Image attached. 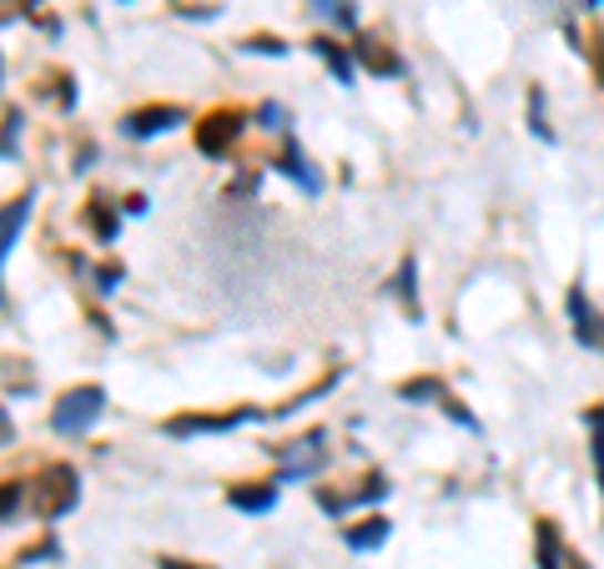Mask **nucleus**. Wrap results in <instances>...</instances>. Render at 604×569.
<instances>
[{"mask_svg":"<svg viewBox=\"0 0 604 569\" xmlns=\"http://www.w3.org/2000/svg\"><path fill=\"white\" fill-rule=\"evenodd\" d=\"M101 414H106V388L76 384V388H66V394L55 398L51 428H55L61 438H81V434H91V428L101 424Z\"/></svg>","mask_w":604,"mask_h":569,"instance_id":"1","label":"nucleus"},{"mask_svg":"<svg viewBox=\"0 0 604 569\" xmlns=\"http://www.w3.org/2000/svg\"><path fill=\"white\" fill-rule=\"evenodd\" d=\"M76 484H81V479H76V469H71V464H51V469L41 474V489H45V494L31 489V504H25V509H31V515H41V519L71 515V509H76V499H81Z\"/></svg>","mask_w":604,"mask_h":569,"instance_id":"2","label":"nucleus"},{"mask_svg":"<svg viewBox=\"0 0 604 569\" xmlns=\"http://www.w3.org/2000/svg\"><path fill=\"white\" fill-rule=\"evenodd\" d=\"M263 418V408H232V414H182V418H166L162 434L166 438H197V434H232V428L253 424Z\"/></svg>","mask_w":604,"mask_h":569,"instance_id":"3","label":"nucleus"},{"mask_svg":"<svg viewBox=\"0 0 604 569\" xmlns=\"http://www.w3.org/2000/svg\"><path fill=\"white\" fill-rule=\"evenodd\" d=\"M242 126H247V116H242L237 106L207 111V116H202V126H197V152L202 156H227L232 146H237Z\"/></svg>","mask_w":604,"mask_h":569,"instance_id":"4","label":"nucleus"},{"mask_svg":"<svg viewBox=\"0 0 604 569\" xmlns=\"http://www.w3.org/2000/svg\"><path fill=\"white\" fill-rule=\"evenodd\" d=\"M564 313H570L574 343H580V348H590V353H604V313L590 303L584 283H574L570 293H564Z\"/></svg>","mask_w":604,"mask_h":569,"instance_id":"5","label":"nucleus"},{"mask_svg":"<svg viewBox=\"0 0 604 569\" xmlns=\"http://www.w3.org/2000/svg\"><path fill=\"white\" fill-rule=\"evenodd\" d=\"M31 207H35V186H25L21 197H11L0 207V307H6V257H11L16 242H21L25 222H31Z\"/></svg>","mask_w":604,"mask_h":569,"instance_id":"6","label":"nucleus"},{"mask_svg":"<svg viewBox=\"0 0 604 569\" xmlns=\"http://www.w3.org/2000/svg\"><path fill=\"white\" fill-rule=\"evenodd\" d=\"M187 121V111L182 106H142V111H126L121 116V132L132 136V142H152V136H162V132H172V126H182Z\"/></svg>","mask_w":604,"mask_h":569,"instance_id":"7","label":"nucleus"},{"mask_svg":"<svg viewBox=\"0 0 604 569\" xmlns=\"http://www.w3.org/2000/svg\"><path fill=\"white\" fill-rule=\"evenodd\" d=\"M378 499H388V479H383V474H373V479L362 484V489H352V494L318 489V509H323V515H332V519L352 515V509H362V504H378Z\"/></svg>","mask_w":604,"mask_h":569,"instance_id":"8","label":"nucleus"},{"mask_svg":"<svg viewBox=\"0 0 604 569\" xmlns=\"http://www.w3.org/2000/svg\"><path fill=\"white\" fill-rule=\"evenodd\" d=\"M277 166H283V176H293L308 197H323V176H318V166H313V156L303 152V142H297L293 132L283 136V156H277Z\"/></svg>","mask_w":604,"mask_h":569,"instance_id":"9","label":"nucleus"},{"mask_svg":"<svg viewBox=\"0 0 604 569\" xmlns=\"http://www.w3.org/2000/svg\"><path fill=\"white\" fill-rule=\"evenodd\" d=\"M308 51L332 71V81H338V87H352V81H358V55H352V45L332 41V35H313Z\"/></svg>","mask_w":604,"mask_h":569,"instance_id":"10","label":"nucleus"},{"mask_svg":"<svg viewBox=\"0 0 604 569\" xmlns=\"http://www.w3.org/2000/svg\"><path fill=\"white\" fill-rule=\"evenodd\" d=\"M534 565L539 569H570V549H564V535L554 519H539L534 525Z\"/></svg>","mask_w":604,"mask_h":569,"instance_id":"11","label":"nucleus"},{"mask_svg":"<svg viewBox=\"0 0 604 569\" xmlns=\"http://www.w3.org/2000/svg\"><path fill=\"white\" fill-rule=\"evenodd\" d=\"M388 535H393V525H388L383 515H373V519H358V525L342 529V545H348L352 555H373V549L388 545Z\"/></svg>","mask_w":604,"mask_h":569,"instance_id":"12","label":"nucleus"},{"mask_svg":"<svg viewBox=\"0 0 604 569\" xmlns=\"http://www.w3.org/2000/svg\"><path fill=\"white\" fill-rule=\"evenodd\" d=\"M277 489H283V484H232L227 489V504L232 509H237V515H267V509H273L277 504Z\"/></svg>","mask_w":604,"mask_h":569,"instance_id":"13","label":"nucleus"},{"mask_svg":"<svg viewBox=\"0 0 604 569\" xmlns=\"http://www.w3.org/2000/svg\"><path fill=\"white\" fill-rule=\"evenodd\" d=\"M352 55H358V67H368L373 71V77H403V55L398 51H388L383 41H358L352 45Z\"/></svg>","mask_w":604,"mask_h":569,"instance_id":"14","label":"nucleus"},{"mask_svg":"<svg viewBox=\"0 0 604 569\" xmlns=\"http://www.w3.org/2000/svg\"><path fill=\"white\" fill-rule=\"evenodd\" d=\"M584 434H590V464H594V489L604 499V404L584 408Z\"/></svg>","mask_w":604,"mask_h":569,"instance_id":"15","label":"nucleus"},{"mask_svg":"<svg viewBox=\"0 0 604 569\" xmlns=\"http://www.w3.org/2000/svg\"><path fill=\"white\" fill-rule=\"evenodd\" d=\"M388 287H393V297L403 303L408 318H423V307H418V257H413V252L398 263V273H393V283H388Z\"/></svg>","mask_w":604,"mask_h":569,"instance_id":"16","label":"nucleus"},{"mask_svg":"<svg viewBox=\"0 0 604 569\" xmlns=\"http://www.w3.org/2000/svg\"><path fill=\"white\" fill-rule=\"evenodd\" d=\"M308 6L332 31H358V6H352V0H308Z\"/></svg>","mask_w":604,"mask_h":569,"instance_id":"17","label":"nucleus"},{"mask_svg":"<svg viewBox=\"0 0 604 569\" xmlns=\"http://www.w3.org/2000/svg\"><path fill=\"white\" fill-rule=\"evenodd\" d=\"M398 398H408V404H443V378H408V384H398Z\"/></svg>","mask_w":604,"mask_h":569,"instance_id":"18","label":"nucleus"},{"mask_svg":"<svg viewBox=\"0 0 604 569\" xmlns=\"http://www.w3.org/2000/svg\"><path fill=\"white\" fill-rule=\"evenodd\" d=\"M529 132L539 142H554V126H550V106H544V91L529 87Z\"/></svg>","mask_w":604,"mask_h":569,"instance_id":"19","label":"nucleus"},{"mask_svg":"<svg viewBox=\"0 0 604 569\" xmlns=\"http://www.w3.org/2000/svg\"><path fill=\"white\" fill-rule=\"evenodd\" d=\"M25 504H31V484H21V479H11V484H0V519H11V515H21Z\"/></svg>","mask_w":604,"mask_h":569,"instance_id":"20","label":"nucleus"},{"mask_svg":"<svg viewBox=\"0 0 604 569\" xmlns=\"http://www.w3.org/2000/svg\"><path fill=\"white\" fill-rule=\"evenodd\" d=\"M86 217H91V232H96L101 242H111V237H116V232H121V217H116V212H111L101 197L91 202V212H86Z\"/></svg>","mask_w":604,"mask_h":569,"instance_id":"21","label":"nucleus"},{"mask_svg":"<svg viewBox=\"0 0 604 569\" xmlns=\"http://www.w3.org/2000/svg\"><path fill=\"white\" fill-rule=\"evenodd\" d=\"M21 126H25L21 106H11V111H6V121H0V156H6V162L16 156V142H21Z\"/></svg>","mask_w":604,"mask_h":569,"instance_id":"22","label":"nucleus"},{"mask_svg":"<svg viewBox=\"0 0 604 569\" xmlns=\"http://www.w3.org/2000/svg\"><path fill=\"white\" fill-rule=\"evenodd\" d=\"M257 121H263V132H283L287 136V106H277V101H263Z\"/></svg>","mask_w":604,"mask_h":569,"instance_id":"23","label":"nucleus"},{"mask_svg":"<svg viewBox=\"0 0 604 569\" xmlns=\"http://www.w3.org/2000/svg\"><path fill=\"white\" fill-rule=\"evenodd\" d=\"M242 51H257V55H287V41H277V35H247V41H242Z\"/></svg>","mask_w":604,"mask_h":569,"instance_id":"24","label":"nucleus"},{"mask_svg":"<svg viewBox=\"0 0 604 569\" xmlns=\"http://www.w3.org/2000/svg\"><path fill=\"white\" fill-rule=\"evenodd\" d=\"M580 55H590V61H594V77L604 81V35H590V45H580Z\"/></svg>","mask_w":604,"mask_h":569,"instance_id":"25","label":"nucleus"},{"mask_svg":"<svg viewBox=\"0 0 604 569\" xmlns=\"http://www.w3.org/2000/svg\"><path fill=\"white\" fill-rule=\"evenodd\" d=\"M443 414H449L453 424H463V428H473V434H479V418H473L463 404H453V398H443Z\"/></svg>","mask_w":604,"mask_h":569,"instance_id":"26","label":"nucleus"},{"mask_svg":"<svg viewBox=\"0 0 604 569\" xmlns=\"http://www.w3.org/2000/svg\"><path fill=\"white\" fill-rule=\"evenodd\" d=\"M116 283H121V267H106V273H96V287H101V293H116Z\"/></svg>","mask_w":604,"mask_h":569,"instance_id":"27","label":"nucleus"},{"mask_svg":"<svg viewBox=\"0 0 604 569\" xmlns=\"http://www.w3.org/2000/svg\"><path fill=\"white\" fill-rule=\"evenodd\" d=\"M16 438V424H11V408H0V449Z\"/></svg>","mask_w":604,"mask_h":569,"instance_id":"28","label":"nucleus"},{"mask_svg":"<svg viewBox=\"0 0 604 569\" xmlns=\"http://www.w3.org/2000/svg\"><path fill=\"white\" fill-rule=\"evenodd\" d=\"M91 162H96V146H81V152H76V172H91Z\"/></svg>","mask_w":604,"mask_h":569,"instance_id":"29","label":"nucleus"},{"mask_svg":"<svg viewBox=\"0 0 604 569\" xmlns=\"http://www.w3.org/2000/svg\"><path fill=\"white\" fill-rule=\"evenodd\" d=\"M162 569H212V565H182V559H162Z\"/></svg>","mask_w":604,"mask_h":569,"instance_id":"30","label":"nucleus"},{"mask_svg":"<svg viewBox=\"0 0 604 569\" xmlns=\"http://www.w3.org/2000/svg\"><path fill=\"white\" fill-rule=\"evenodd\" d=\"M570 569H594L590 559H580V555H570Z\"/></svg>","mask_w":604,"mask_h":569,"instance_id":"31","label":"nucleus"},{"mask_svg":"<svg viewBox=\"0 0 604 569\" xmlns=\"http://www.w3.org/2000/svg\"><path fill=\"white\" fill-rule=\"evenodd\" d=\"M0 87H6V61H0Z\"/></svg>","mask_w":604,"mask_h":569,"instance_id":"32","label":"nucleus"},{"mask_svg":"<svg viewBox=\"0 0 604 569\" xmlns=\"http://www.w3.org/2000/svg\"><path fill=\"white\" fill-rule=\"evenodd\" d=\"M176 11H182V0H176Z\"/></svg>","mask_w":604,"mask_h":569,"instance_id":"33","label":"nucleus"}]
</instances>
